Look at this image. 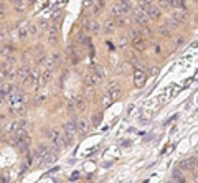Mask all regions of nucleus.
<instances>
[{
  "label": "nucleus",
  "mask_w": 198,
  "mask_h": 183,
  "mask_svg": "<svg viewBox=\"0 0 198 183\" xmlns=\"http://www.w3.org/2000/svg\"><path fill=\"white\" fill-rule=\"evenodd\" d=\"M106 93L107 94H111L112 98L116 99L117 96L121 94V89H119V84H117V81H111L109 84H107V89H106Z\"/></svg>",
  "instance_id": "1a4fd4ad"
},
{
  "label": "nucleus",
  "mask_w": 198,
  "mask_h": 183,
  "mask_svg": "<svg viewBox=\"0 0 198 183\" xmlns=\"http://www.w3.org/2000/svg\"><path fill=\"white\" fill-rule=\"evenodd\" d=\"M53 18H55V20H58V18H61V12H56V13H55V17H53Z\"/></svg>",
  "instance_id": "79ce46f5"
},
{
  "label": "nucleus",
  "mask_w": 198,
  "mask_h": 183,
  "mask_svg": "<svg viewBox=\"0 0 198 183\" xmlns=\"http://www.w3.org/2000/svg\"><path fill=\"white\" fill-rule=\"evenodd\" d=\"M30 66L27 65H23V66H20L18 70H17V81H20V83H25L27 79H28V76H30Z\"/></svg>",
  "instance_id": "423d86ee"
},
{
  "label": "nucleus",
  "mask_w": 198,
  "mask_h": 183,
  "mask_svg": "<svg viewBox=\"0 0 198 183\" xmlns=\"http://www.w3.org/2000/svg\"><path fill=\"white\" fill-rule=\"evenodd\" d=\"M76 104H74V102H69V104H68V114H69V116H73L74 117V114H76Z\"/></svg>",
  "instance_id": "c756f323"
},
{
  "label": "nucleus",
  "mask_w": 198,
  "mask_h": 183,
  "mask_svg": "<svg viewBox=\"0 0 198 183\" xmlns=\"http://www.w3.org/2000/svg\"><path fill=\"white\" fill-rule=\"evenodd\" d=\"M147 13H149V17H150V20H159L160 18V8L159 7H157V5H150V7L147 8Z\"/></svg>",
  "instance_id": "9b49d317"
},
{
  "label": "nucleus",
  "mask_w": 198,
  "mask_h": 183,
  "mask_svg": "<svg viewBox=\"0 0 198 183\" xmlns=\"http://www.w3.org/2000/svg\"><path fill=\"white\" fill-rule=\"evenodd\" d=\"M196 165H198L196 158H185V160H182V162H180V167H182L183 170H187V171L195 170Z\"/></svg>",
  "instance_id": "6e6552de"
},
{
  "label": "nucleus",
  "mask_w": 198,
  "mask_h": 183,
  "mask_svg": "<svg viewBox=\"0 0 198 183\" xmlns=\"http://www.w3.org/2000/svg\"><path fill=\"white\" fill-rule=\"evenodd\" d=\"M78 129V121H68L65 124V137H66V142L68 144H73L74 142V132Z\"/></svg>",
  "instance_id": "f03ea898"
},
{
  "label": "nucleus",
  "mask_w": 198,
  "mask_h": 183,
  "mask_svg": "<svg viewBox=\"0 0 198 183\" xmlns=\"http://www.w3.org/2000/svg\"><path fill=\"white\" fill-rule=\"evenodd\" d=\"M96 73H97L101 78H104V76H106V71H104V68H102V66H97V68H96Z\"/></svg>",
  "instance_id": "e433bc0d"
},
{
  "label": "nucleus",
  "mask_w": 198,
  "mask_h": 183,
  "mask_svg": "<svg viewBox=\"0 0 198 183\" xmlns=\"http://www.w3.org/2000/svg\"><path fill=\"white\" fill-rule=\"evenodd\" d=\"M83 5H84L86 8H89L91 5H92V0H83Z\"/></svg>",
  "instance_id": "4c0bfd02"
},
{
  "label": "nucleus",
  "mask_w": 198,
  "mask_h": 183,
  "mask_svg": "<svg viewBox=\"0 0 198 183\" xmlns=\"http://www.w3.org/2000/svg\"><path fill=\"white\" fill-rule=\"evenodd\" d=\"M28 31H30V35H32V36H33V35H37V33H38V28H37V25L30 23V25H28Z\"/></svg>",
  "instance_id": "473e14b6"
},
{
  "label": "nucleus",
  "mask_w": 198,
  "mask_h": 183,
  "mask_svg": "<svg viewBox=\"0 0 198 183\" xmlns=\"http://www.w3.org/2000/svg\"><path fill=\"white\" fill-rule=\"evenodd\" d=\"M74 104H76V109H78V111H83V109H84V104H86L84 96H78V98H76V102H74Z\"/></svg>",
  "instance_id": "b1692460"
},
{
  "label": "nucleus",
  "mask_w": 198,
  "mask_h": 183,
  "mask_svg": "<svg viewBox=\"0 0 198 183\" xmlns=\"http://www.w3.org/2000/svg\"><path fill=\"white\" fill-rule=\"evenodd\" d=\"M182 167H177L175 170H173V180H178V181H183V175H182Z\"/></svg>",
  "instance_id": "393cba45"
},
{
  "label": "nucleus",
  "mask_w": 198,
  "mask_h": 183,
  "mask_svg": "<svg viewBox=\"0 0 198 183\" xmlns=\"http://www.w3.org/2000/svg\"><path fill=\"white\" fill-rule=\"evenodd\" d=\"M46 41H48L50 46H56V45H58V33H55V31H48Z\"/></svg>",
  "instance_id": "6ab92c4d"
},
{
  "label": "nucleus",
  "mask_w": 198,
  "mask_h": 183,
  "mask_svg": "<svg viewBox=\"0 0 198 183\" xmlns=\"http://www.w3.org/2000/svg\"><path fill=\"white\" fill-rule=\"evenodd\" d=\"M56 158H58L56 152L51 150V152L48 153V155H46V163H55V162H56Z\"/></svg>",
  "instance_id": "cd10ccee"
},
{
  "label": "nucleus",
  "mask_w": 198,
  "mask_h": 183,
  "mask_svg": "<svg viewBox=\"0 0 198 183\" xmlns=\"http://www.w3.org/2000/svg\"><path fill=\"white\" fill-rule=\"evenodd\" d=\"M74 41H76V43H84V33H83V30H79L76 35H74Z\"/></svg>",
  "instance_id": "c85d7f7f"
},
{
  "label": "nucleus",
  "mask_w": 198,
  "mask_h": 183,
  "mask_svg": "<svg viewBox=\"0 0 198 183\" xmlns=\"http://www.w3.org/2000/svg\"><path fill=\"white\" fill-rule=\"evenodd\" d=\"M101 81H102V78L99 76L96 71H94V73H89L88 76L84 78V84H86V86H97Z\"/></svg>",
  "instance_id": "0eeeda50"
},
{
  "label": "nucleus",
  "mask_w": 198,
  "mask_h": 183,
  "mask_svg": "<svg viewBox=\"0 0 198 183\" xmlns=\"http://www.w3.org/2000/svg\"><path fill=\"white\" fill-rule=\"evenodd\" d=\"M101 119H102V116H101V114H94V116H92V125H99V122H101Z\"/></svg>",
  "instance_id": "72a5a7b5"
},
{
  "label": "nucleus",
  "mask_w": 198,
  "mask_h": 183,
  "mask_svg": "<svg viewBox=\"0 0 198 183\" xmlns=\"http://www.w3.org/2000/svg\"><path fill=\"white\" fill-rule=\"evenodd\" d=\"M182 43H183V38H177V40H175V45H177V46H180Z\"/></svg>",
  "instance_id": "ea45409f"
},
{
  "label": "nucleus",
  "mask_w": 198,
  "mask_h": 183,
  "mask_svg": "<svg viewBox=\"0 0 198 183\" xmlns=\"http://www.w3.org/2000/svg\"><path fill=\"white\" fill-rule=\"evenodd\" d=\"M53 144H55V147H58L61 150V148H65L66 145H68V142H66V137H65V134H60L58 130H53Z\"/></svg>",
  "instance_id": "39448f33"
},
{
  "label": "nucleus",
  "mask_w": 198,
  "mask_h": 183,
  "mask_svg": "<svg viewBox=\"0 0 198 183\" xmlns=\"http://www.w3.org/2000/svg\"><path fill=\"white\" fill-rule=\"evenodd\" d=\"M132 46L136 48L137 51H144V50H145V41H144V38H142L141 35H139L137 38H134V40H132Z\"/></svg>",
  "instance_id": "2eb2a0df"
},
{
  "label": "nucleus",
  "mask_w": 198,
  "mask_h": 183,
  "mask_svg": "<svg viewBox=\"0 0 198 183\" xmlns=\"http://www.w3.org/2000/svg\"><path fill=\"white\" fill-rule=\"evenodd\" d=\"M28 35H30V31H28V26H27V28H23V26L18 28V38H20V41H25Z\"/></svg>",
  "instance_id": "5701e85b"
},
{
  "label": "nucleus",
  "mask_w": 198,
  "mask_h": 183,
  "mask_svg": "<svg viewBox=\"0 0 198 183\" xmlns=\"http://www.w3.org/2000/svg\"><path fill=\"white\" fill-rule=\"evenodd\" d=\"M15 10L17 12H23V10H25V3H23V0H20V2L15 3Z\"/></svg>",
  "instance_id": "2f4dec72"
},
{
  "label": "nucleus",
  "mask_w": 198,
  "mask_h": 183,
  "mask_svg": "<svg viewBox=\"0 0 198 183\" xmlns=\"http://www.w3.org/2000/svg\"><path fill=\"white\" fill-rule=\"evenodd\" d=\"M88 130H89V124H88V121L86 119H79L78 121V132H79V135H86L88 134Z\"/></svg>",
  "instance_id": "ddd939ff"
},
{
  "label": "nucleus",
  "mask_w": 198,
  "mask_h": 183,
  "mask_svg": "<svg viewBox=\"0 0 198 183\" xmlns=\"http://www.w3.org/2000/svg\"><path fill=\"white\" fill-rule=\"evenodd\" d=\"M0 38H2V45H5L8 41V36H7V33H5V28H2V35H0Z\"/></svg>",
  "instance_id": "f704fd0d"
},
{
  "label": "nucleus",
  "mask_w": 198,
  "mask_h": 183,
  "mask_svg": "<svg viewBox=\"0 0 198 183\" xmlns=\"http://www.w3.org/2000/svg\"><path fill=\"white\" fill-rule=\"evenodd\" d=\"M65 2H66V0H65Z\"/></svg>",
  "instance_id": "49530a36"
},
{
  "label": "nucleus",
  "mask_w": 198,
  "mask_h": 183,
  "mask_svg": "<svg viewBox=\"0 0 198 183\" xmlns=\"http://www.w3.org/2000/svg\"><path fill=\"white\" fill-rule=\"evenodd\" d=\"M159 5H160V8L168 10L170 8V0H159Z\"/></svg>",
  "instance_id": "7c9ffc66"
},
{
  "label": "nucleus",
  "mask_w": 198,
  "mask_h": 183,
  "mask_svg": "<svg viewBox=\"0 0 198 183\" xmlns=\"http://www.w3.org/2000/svg\"><path fill=\"white\" fill-rule=\"evenodd\" d=\"M60 61H61V53H51L50 56H46V60H45V68L55 70V68L60 65Z\"/></svg>",
  "instance_id": "20e7f679"
},
{
  "label": "nucleus",
  "mask_w": 198,
  "mask_h": 183,
  "mask_svg": "<svg viewBox=\"0 0 198 183\" xmlns=\"http://www.w3.org/2000/svg\"><path fill=\"white\" fill-rule=\"evenodd\" d=\"M102 2H104V0H102Z\"/></svg>",
  "instance_id": "de8ad7c7"
},
{
  "label": "nucleus",
  "mask_w": 198,
  "mask_h": 183,
  "mask_svg": "<svg viewBox=\"0 0 198 183\" xmlns=\"http://www.w3.org/2000/svg\"><path fill=\"white\" fill-rule=\"evenodd\" d=\"M170 28H168L167 25H162V26H159V33H160V35L162 36H170Z\"/></svg>",
  "instance_id": "a878e982"
},
{
  "label": "nucleus",
  "mask_w": 198,
  "mask_h": 183,
  "mask_svg": "<svg viewBox=\"0 0 198 183\" xmlns=\"http://www.w3.org/2000/svg\"><path fill=\"white\" fill-rule=\"evenodd\" d=\"M109 12H111V15H112L114 18H117V17L124 15V13H122V8H121V5H119V3H112V5H111Z\"/></svg>",
  "instance_id": "a211bd4d"
},
{
  "label": "nucleus",
  "mask_w": 198,
  "mask_h": 183,
  "mask_svg": "<svg viewBox=\"0 0 198 183\" xmlns=\"http://www.w3.org/2000/svg\"><path fill=\"white\" fill-rule=\"evenodd\" d=\"M51 79H53V70H48V68H46V70L43 71V74H42V84L43 86L50 84Z\"/></svg>",
  "instance_id": "dca6fc26"
},
{
  "label": "nucleus",
  "mask_w": 198,
  "mask_h": 183,
  "mask_svg": "<svg viewBox=\"0 0 198 183\" xmlns=\"http://www.w3.org/2000/svg\"><path fill=\"white\" fill-rule=\"evenodd\" d=\"M78 176H79V175H78V171H76V173H74V175L71 176V180H78Z\"/></svg>",
  "instance_id": "c03bdc74"
},
{
  "label": "nucleus",
  "mask_w": 198,
  "mask_h": 183,
  "mask_svg": "<svg viewBox=\"0 0 198 183\" xmlns=\"http://www.w3.org/2000/svg\"><path fill=\"white\" fill-rule=\"evenodd\" d=\"M145 83V73L144 71H136L134 73V84L137 86V88H142Z\"/></svg>",
  "instance_id": "f8f14e48"
},
{
  "label": "nucleus",
  "mask_w": 198,
  "mask_h": 183,
  "mask_svg": "<svg viewBox=\"0 0 198 183\" xmlns=\"http://www.w3.org/2000/svg\"><path fill=\"white\" fill-rule=\"evenodd\" d=\"M5 181H8V175H2V183H5Z\"/></svg>",
  "instance_id": "37998d69"
},
{
  "label": "nucleus",
  "mask_w": 198,
  "mask_h": 183,
  "mask_svg": "<svg viewBox=\"0 0 198 183\" xmlns=\"http://www.w3.org/2000/svg\"><path fill=\"white\" fill-rule=\"evenodd\" d=\"M141 31H142V30H141L139 26H132V28H131V31H129V36L134 40V38H137L139 35H141Z\"/></svg>",
  "instance_id": "bb28decb"
},
{
  "label": "nucleus",
  "mask_w": 198,
  "mask_h": 183,
  "mask_svg": "<svg viewBox=\"0 0 198 183\" xmlns=\"http://www.w3.org/2000/svg\"><path fill=\"white\" fill-rule=\"evenodd\" d=\"M196 22H198V17H196Z\"/></svg>",
  "instance_id": "a18cd8bd"
},
{
  "label": "nucleus",
  "mask_w": 198,
  "mask_h": 183,
  "mask_svg": "<svg viewBox=\"0 0 198 183\" xmlns=\"http://www.w3.org/2000/svg\"><path fill=\"white\" fill-rule=\"evenodd\" d=\"M119 5H121L122 13H124V15H127L131 12V2H129V0H119Z\"/></svg>",
  "instance_id": "aec40b11"
},
{
  "label": "nucleus",
  "mask_w": 198,
  "mask_h": 183,
  "mask_svg": "<svg viewBox=\"0 0 198 183\" xmlns=\"http://www.w3.org/2000/svg\"><path fill=\"white\" fill-rule=\"evenodd\" d=\"M101 28H102V25H101V23H97L96 20H89L88 23H86V30H88L89 33H94V35L101 31Z\"/></svg>",
  "instance_id": "9d476101"
},
{
  "label": "nucleus",
  "mask_w": 198,
  "mask_h": 183,
  "mask_svg": "<svg viewBox=\"0 0 198 183\" xmlns=\"http://www.w3.org/2000/svg\"><path fill=\"white\" fill-rule=\"evenodd\" d=\"M165 25L170 28V30H175V28L178 26V22L173 18V17H167V18H165Z\"/></svg>",
  "instance_id": "412c9836"
},
{
  "label": "nucleus",
  "mask_w": 198,
  "mask_h": 183,
  "mask_svg": "<svg viewBox=\"0 0 198 183\" xmlns=\"http://www.w3.org/2000/svg\"><path fill=\"white\" fill-rule=\"evenodd\" d=\"M127 41H129V38H127V36H121L119 38V46H126Z\"/></svg>",
  "instance_id": "c9c22d12"
},
{
  "label": "nucleus",
  "mask_w": 198,
  "mask_h": 183,
  "mask_svg": "<svg viewBox=\"0 0 198 183\" xmlns=\"http://www.w3.org/2000/svg\"><path fill=\"white\" fill-rule=\"evenodd\" d=\"M114 30H116V23H114L111 18H107V20L102 23V31H104V33H114Z\"/></svg>",
  "instance_id": "f3484780"
},
{
  "label": "nucleus",
  "mask_w": 198,
  "mask_h": 183,
  "mask_svg": "<svg viewBox=\"0 0 198 183\" xmlns=\"http://www.w3.org/2000/svg\"><path fill=\"white\" fill-rule=\"evenodd\" d=\"M13 111L15 114H25V111H27V107H25V104L23 102H17V104H13Z\"/></svg>",
  "instance_id": "4be33fe9"
},
{
  "label": "nucleus",
  "mask_w": 198,
  "mask_h": 183,
  "mask_svg": "<svg viewBox=\"0 0 198 183\" xmlns=\"http://www.w3.org/2000/svg\"><path fill=\"white\" fill-rule=\"evenodd\" d=\"M172 17H173V18H175V20L178 22V23H183V22L187 20V12H185L183 8H180V10L177 8V10H173Z\"/></svg>",
  "instance_id": "4468645a"
},
{
  "label": "nucleus",
  "mask_w": 198,
  "mask_h": 183,
  "mask_svg": "<svg viewBox=\"0 0 198 183\" xmlns=\"http://www.w3.org/2000/svg\"><path fill=\"white\" fill-rule=\"evenodd\" d=\"M134 17H136L137 23L142 25V26H147L149 22H150V17H149V13H147V10L142 8L141 5H139L137 8H134Z\"/></svg>",
  "instance_id": "f257e3e1"
},
{
  "label": "nucleus",
  "mask_w": 198,
  "mask_h": 183,
  "mask_svg": "<svg viewBox=\"0 0 198 183\" xmlns=\"http://www.w3.org/2000/svg\"><path fill=\"white\" fill-rule=\"evenodd\" d=\"M28 60H30V56H28V53L23 55V63H28Z\"/></svg>",
  "instance_id": "a19ab883"
},
{
  "label": "nucleus",
  "mask_w": 198,
  "mask_h": 183,
  "mask_svg": "<svg viewBox=\"0 0 198 183\" xmlns=\"http://www.w3.org/2000/svg\"><path fill=\"white\" fill-rule=\"evenodd\" d=\"M40 83H42V79H40V71H38V68H33V71L30 73V76H28V79L25 81V84L33 88V89H37Z\"/></svg>",
  "instance_id": "7ed1b4c3"
},
{
  "label": "nucleus",
  "mask_w": 198,
  "mask_h": 183,
  "mask_svg": "<svg viewBox=\"0 0 198 183\" xmlns=\"http://www.w3.org/2000/svg\"><path fill=\"white\" fill-rule=\"evenodd\" d=\"M38 25L42 26V28H45V30H46V28H50V26H48V23H46L45 20H40V23H38Z\"/></svg>",
  "instance_id": "58836bf2"
}]
</instances>
